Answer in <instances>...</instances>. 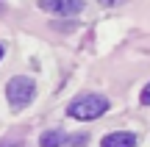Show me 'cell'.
I'll return each instance as SVG.
<instances>
[{"label": "cell", "mask_w": 150, "mask_h": 147, "mask_svg": "<svg viewBox=\"0 0 150 147\" xmlns=\"http://www.w3.org/2000/svg\"><path fill=\"white\" fill-rule=\"evenodd\" d=\"M106 111H108V100L103 94H83V97L72 100L67 106V114L72 120H81V122H92L97 117H103Z\"/></svg>", "instance_id": "6da1fadb"}, {"label": "cell", "mask_w": 150, "mask_h": 147, "mask_svg": "<svg viewBox=\"0 0 150 147\" xmlns=\"http://www.w3.org/2000/svg\"><path fill=\"white\" fill-rule=\"evenodd\" d=\"M36 94V83L31 81L28 75H14L8 83H6V100L14 111H22Z\"/></svg>", "instance_id": "7a4b0ae2"}, {"label": "cell", "mask_w": 150, "mask_h": 147, "mask_svg": "<svg viewBox=\"0 0 150 147\" xmlns=\"http://www.w3.org/2000/svg\"><path fill=\"white\" fill-rule=\"evenodd\" d=\"M83 0H39V8L50 11V14H61V17H72L83 11Z\"/></svg>", "instance_id": "3957f363"}, {"label": "cell", "mask_w": 150, "mask_h": 147, "mask_svg": "<svg viewBox=\"0 0 150 147\" xmlns=\"http://www.w3.org/2000/svg\"><path fill=\"white\" fill-rule=\"evenodd\" d=\"M136 133H128V131H117V133H106L100 139V147H136Z\"/></svg>", "instance_id": "277c9868"}, {"label": "cell", "mask_w": 150, "mask_h": 147, "mask_svg": "<svg viewBox=\"0 0 150 147\" xmlns=\"http://www.w3.org/2000/svg\"><path fill=\"white\" fill-rule=\"evenodd\" d=\"M64 142H70V139H67L64 133L59 131V128H53V131H45L42 136H39V147H61Z\"/></svg>", "instance_id": "5b68a950"}, {"label": "cell", "mask_w": 150, "mask_h": 147, "mask_svg": "<svg viewBox=\"0 0 150 147\" xmlns=\"http://www.w3.org/2000/svg\"><path fill=\"white\" fill-rule=\"evenodd\" d=\"M142 106H150V83L142 89Z\"/></svg>", "instance_id": "8992f818"}, {"label": "cell", "mask_w": 150, "mask_h": 147, "mask_svg": "<svg viewBox=\"0 0 150 147\" xmlns=\"http://www.w3.org/2000/svg\"><path fill=\"white\" fill-rule=\"evenodd\" d=\"M86 142V139L83 136H75V139H70V144H75V147H81V144H83Z\"/></svg>", "instance_id": "52a82bcc"}, {"label": "cell", "mask_w": 150, "mask_h": 147, "mask_svg": "<svg viewBox=\"0 0 150 147\" xmlns=\"http://www.w3.org/2000/svg\"><path fill=\"white\" fill-rule=\"evenodd\" d=\"M117 3H122V0H100V6H117Z\"/></svg>", "instance_id": "ba28073f"}, {"label": "cell", "mask_w": 150, "mask_h": 147, "mask_svg": "<svg viewBox=\"0 0 150 147\" xmlns=\"http://www.w3.org/2000/svg\"><path fill=\"white\" fill-rule=\"evenodd\" d=\"M0 58H3V44H0Z\"/></svg>", "instance_id": "9c48e42d"}]
</instances>
